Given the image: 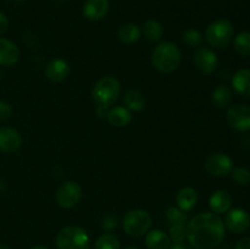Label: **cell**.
Returning <instances> with one entry per match:
<instances>
[{"mask_svg":"<svg viewBox=\"0 0 250 249\" xmlns=\"http://www.w3.org/2000/svg\"><path fill=\"white\" fill-rule=\"evenodd\" d=\"M58 1H60V2H63V1H66V0H58Z\"/></svg>","mask_w":250,"mask_h":249,"instance_id":"b9f144b4","label":"cell"},{"mask_svg":"<svg viewBox=\"0 0 250 249\" xmlns=\"http://www.w3.org/2000/svg\"><path fill=\"white\" fill-rule=\"evenodd\" d=\"M193 62L200 73L211 75L217 68L219 59H217L216 53L212 49L207 48V46H200L195 50L194 56H193Z\"/></svg>","mask_w":250,"mask_h":249,"instance_id":"30bf717a","label":"cell"},{"mask_svg":"<svg viewBox=\"0 0 250 249\" xmlns=\"http://www.w3.org/2000/svg\"><path fill=\"white\" fill-rule=\"evenodd\" d=\"M226 120L236 131H250V106L246 104L232 105L227 110Z\"/></svg>","mask_w":250,"mask_h":249,"instance_id":"9c48e42d","label":"cell"},{"mask_svg":"<svg viewBox=\"0 0 250 249\" xmlns=\"http://www.w3.org/2000/svg\"><path fill=\"white\" fill-rule=\"evenodd\" d=\"M168 249H192L190 247H188L187 244H185L183 242H181V243H173L171 244L170 248Z\"/></svg>","mask_w":250,"mask_h":249,"instance_id":"e575fe53","label":"cell"},{"mask_svg":"<svg viewBox=\"0 0 250 249\" xmlns=\"http://www.w3.org/2000/svg\"><path fill=\"white\" fill-rule=\"evenodd\" d=\"M9 28V19L5 14L0 12V37L5 33Z\"/></svg>","mask_w":250,"mask_h":249,"instance_id":"d6a6232c","label":"cell"},{"mask_svg":"<svg viewBox=\"0 0 250 249\" xmlns=\"http://www.w3.org/2000/svg\"><path fill=\"white\" fill-rule=\"evenodd\" d=\"M232 195L227 190L219 189L210 195L209 207L214 214H226L232 208Z\"/></svg>","mask_w":250,"mask_h":249,"instance_id":"2e32d148","label":"cell"},{"mask_svg":"<svg viewBox=\"0 0 250 249\" xmlns=\"http://www.w3.org/2000/svg\"><path fill=\"white\" fill-rule=\"evenodd\" d=\"M82 197V188L76 181H65L59 186L55 199L62 209H72L80 203Z\"/></svg>","mask_w":250,"mask_h":249,"instance_id":"52a82bcc","label":"cell"},{"mask_svg":"<svg viewBox=\"0 0 250 249\" xmlns=\"http://www.w3.org/2000/svg\"><path fill=\"white\" fill-rule=\"evenodd\" d=\"M125 249H139V248H137V247H126Z\"/></svg>","mask_w":250,"mask_h":249,"instance_id":"f35d334b","label":"cell"},{"mask_svg":"<svg viewBox=\"0 0 250 249\" xmlns=\"http://www.w3.org/2000/svg\"><path fill=\"white\" fill-rule=\"evenodd\" d=\"M182 61L180 48L171 42H161L151 53V63L161 73H171L177 70Z\"/></svg>","mask_w":250,"mask_h":249,"instance_id":"7a4b0ae2","label":"cell"},{"mask_svg":"<svg viewBox=\"0 0 250 249\" xmlns=\"http://www.w3.org/2000/svg\"><path fill=\"white\" fill-rule=\"evenodd\" d=\"M182 42L189 48H198L203 43V34L198 29L190 28L183 33Z\"/></svg>","mask_w":250,"mask_h":249,"instance_id":"83f0119b","label":"cell"},{"mask_svg":"<svg viewBox=\"0 0 250 249\" xmlns=\"http://www.w3.org/2000/svg\"><path fill=\"white\" fill-rule=\"evenodd\" d=\"M234 49L243 56H250V32H241L234 37Z\"/></svg>","mask_w":250,"mask_h":249,"instance_id":"d4e9b609","label":"cell"},{"mask_svg":"<svg viewBox=\"0 0 250 249\" xmlns=\"http://www.w3.org/2000/svg\"><path fill=\"white\" fill-rule=\"evenodd\" d=\"M232 173V180L236 182L238 186H248L250 183V171L247 167H233L231 171Z\"/></svg>","mask_w":250,"mask_h":249,"instance_id":"f1b7e54d","label":"cell"},{"mask_svg":"<svg viewBox=\"0 0 250 249\" xmlns=\"http://www.w3.org/2000/svg\"><path fill=\"white\" fill-rule=\"evenodd\" d=\"M151 224H153V220H151L150 214L143 209L129 210L122 219V228L125 233L133 238L148 233L151 228Z\"/></svg>","mask_w":250,"mask_h":249,"instance_id":"5b68a950","label":"cell"},{"mask_svg":"<svg viewBox=\"0 0 250 249\" xmlns=\"http://www.w3.org/2000/svg\"><path fill=\"white\" fill-rule=\"evenodd\" d=\"M225 249H229V248H225Z\"/></svg>","mask_w":250,"mask_h":249,"instance_id":"7bdbcfd3","label":"cell"},{"mask_svg":"<svg viewBox=\"0 0 250 249\" xmlns=\"http://www.w3.org/2000/svg\"><path fill=\"white\" fill-rule=\"evenodd\" d=\"M234 34V27L231 21L225 19L216 20L208 26L205 39L212 48L224 49L231 43Z\"/></svg>","mask_w":250,"mask_h":249,"instance_id":"8992f818","label":"cell"},{"mask_svg":"<svg viewBox=\"0 0 250 249\" xmlns=\"http://www.w3.org/2000/svg\"><path fill=\"white\" fill-rule=\"evenodd\" d=\"M31 249H48V248H46V247H44V246H39V244H38V246H33Z\"/></svg>","mask_w":250,"mask_h":249,"instance_id":"8d00e7d4","label":"cell"},{"mask_svg":"<svg viewBox=\"0 0 250 249\" xmlns=\"http://www.w3.org/2000/svg\"><path fill=\"white\" fill-rule=\"evenodd\" d=\"M142 36V29L134 23L122 24L117 31V37L125 44H133L139 41Z\"/></svg>","mask_w":250,"mask_h":249,"instance_id":"603a6c76","label":"cell"},{"mask_svg":"<svg viewBox=\"0 0 250 249\" xmlns=\"http://www.w3.org/2000/svg\"><path fill=\"white\" fill-rule=\"evenodd\" d=\"M20 59V50L10 39L0 37V66H14Z\"/></svg>","mask_w":250,"mask_h":249,"instance_id":"9a60e30c","label":"cell"},{"mask_svg":"<svg viewBox=\"0 0 250 249\" xmlns=\"http://www.w3.org/2000/svg\"><path fill=\"white\" fill-rule=\"evenodd\" d=\"M119 225V217L115 214H106L103 216L102 220V228L106 232L114 231Z\"/></svg>","mask_w":250,"mask_h":249,"instance_id":"4dcf8cb0","label":"cell"},{"mask_svg":"<svg viewBox=\"0 0 250 249\" xmlns=\"http://www.w3.org/2000/svg\"><path fill=\"white\" fill-rule=\"evenodd\" d=\"M168 237L173 243H181L186 238V226L185 225H171L168 229Z\"/></svg>","mask_w":250,"mask_h":249,"instance_id":"f546056e","label":"cell"},{"mask_svg":"<svg viewBox=\"0 0 250 249\" xmlns=\"http://www.w3.org/2000/svg\"><path fill=\"white\" fill-rule=\"evenodd\" d=\"M5 189H6V182H5L2 178H0V194H1V193H4Z\"/></svg>","mask_w":250,"mask_h":249,"instance_id":"d590c367","label":"cell"},{"mask_svg":"<svg viewBox=\"0 0 250 249\" xmlns=\"http://www.w3.org/2000/svg\"><path fill=\"white\" fill-rule=\"evenodd\" d=\"M22 145V137L17 129L12 127H0V151L11 154L19 150Z\"/></svg>","mask_w":250,"mask_h":249,"instance_id":"7c38bea8","label":"cell"},{"mask_svg":"<svg viewBox=\"0 0 250 249\" xmlns=\"http://www.w3.org/2000/svg\"><path fill=\"white\" fill-rule=\"evenodd\" d=\"M70 71V65L67 61L61 58H56L46 63L45 68H44V75L51 82L60 83L68 77Z\"/></svg>","mask_w":250,"mask_h":249,"instance_id":"4fadbf2b","label":"cell"},{"mask_svg":"<svg viewBox=\"0 0 250 249\" xmlns=\"http://www.w3.org/2000/svg\"><path fill=\"white\" fill-rule=\"evenodd\" d=\"M109 124L114 127H126L132 121V112L125 106H115L109 110L106 115Z\"/></svg>","mask_w":250,"mask_h":249,"instance_id":"ac0fdd59","label":"cell"},{"mask_svg":"<svg viewBox=\"0 0 250 249\" xmlns=\"http://www.w3.org/2000/svg\"><path fill=\"white\" fill-rule=\"evenodd\" d=\"M142 33L144 34V37H146L148 41L158 42L159 39L163 37L164 28L163 26H161L160 22H158L156 20H148V21L143 24Z\"/></svg>","mask_w":250,"mask_h":249,"instance_id":"cb8c5ba5","label":"cell"},{"mask_svg":"<svg viewBox=\"0 0 250 249\" xmlns=\"http://www.w3.org/2000/svg\"><path fill=\"white\" fill-rule=\"evenodd\" d=\"M233 99V93L231 88L225 84L217 85L211 94V102L217 109H226L231 105Z\"/></svg>","mask_w":250,"mask_h":249,"instance_id":"7402d4cb","label":"cell"},{"mask_svg":"<svg viewBox=\"0 0 250 249\" xmlns=\"http://www.w3.org/2000/svg\"><path fill=\"white\" fill-rule=\"evenodd\" d=\"M198 200H199V195L198 192L192 187H185L181 188L178 190L177 195H176V203L177 207L185 212H189L197 207Z\"/></svg>","mask_w":250,"mask_h":249,"instance_id":"e0dca14e","label":"cell"},{"mask_svg":"<svg viewBox=\"0 0 250 249\" xmlns=\"http://www.w3.org/2000/svg\"><path fill=\"white\" fill-rule=\"evenodd\" d=\"M0 249H11V248H10L9 246H6V244H2V243H0Z\"/></svg>","mask_w":250,"mask_h":249,"instance_id":"74e56055","label":"cell"},{"mask_svg":"<svg viewBox=\"0 0 250 249\" xmlns=\"http://www.w3.org/2000/svg\"><path fill=\"white\" fill-rule=\"evenodd\" d=\"M120 239L112 233H104L97 238L94 249H120Z\"/></svg>","mask_w":250,"mask_h":249,"instance_id":"484cf974","label":"cell"},{"mask_svg":"<svg viewBox=\"0 0 250 249\" xmlns=\"http://www.w3.org/2000/svg\"><path fill=\"white\" fill-rule=\"evenodd\" d=\"M224 220L214 212H202L189 220L186 238L194 249H215L225 237Z\"/></svg>","mask_w":250,"mask_h":249,"instance_id":"6da1fadb","label":"cell"},{"mask_svg":"<svg viewBox=\"0 0 250 249\" xmlns=\"http://www.w3.org/2000/svg\"><path fill=\"white\" fill-rule=\"evenodd\" d=\"M12 115V107L5 100L0 99V122L7 121Z\"/></svg>","mask_w":250,"mask_h":249,"instance_id":"1f68e13d","label":"cell"},{"mask_svg":"<svg viewBox=\"0 0 250 249\" xmlns=\"http://www.w3.org/2000/svg\"><path fill=\"white\" fill-rule=\"evenodd\" d=\"M121 93V84L114 76H105L100 78L92 89V99L99 107L109 109L116 103Z\"/></svg>","mask_w":250,"mask_h":249,"instance_id":"3957f363","label":"cell"},{"mask_svg":"<svg viewBox=\"0 0 250 249\" xmlns=\"http://www.w3.org/2000/svg\"><path fill=\"white\" fill-rule=\"evenodd\" d=\"M146 244L149 249H168L171 239L168 234L161 229H151L146 233Z\"/></svg>","mask_w":250,"mask_h":249,"instance_id":"ffe728a7","label":"cell"},{"mask_svg":"<svg viewBox=\"0 0 250 249\" xmlns=\"http://www.w3.org/2000/svg\"><path fill=\"white\" fill-rule=\"evenodd\" d=\"M109 10V0H87L83 5V15L90 21H99L104 19Z\"/></svg>","mask_w":250,"mask_h":249,"instance_id":"5bb4252c","label":"cell"},{"mask_svg":"<svg viewBox=\"0 0 250 249\" xmlns=\"http://www.w3.org/2000/svg\"><path fill=\"white\" fill-rule=\"evenodd\" d=\"M233 89L244 98H250V68H242L232 78Z\"/></svg>","mask_w":250,"mask_h":249,"instance_id":"d6986e66","label":"cell"},{"mask_svg":"<svg viewBox=\"0 0 250 249\" xmlns=\"http://www.w3.org/2000/svg\"><path fill=\"white\" fill-rule=\"evenodd\" d=\"M166 219L168 220L171 225H187L188 224V217L187 212L181 210L180 208L170 207L166 210Z\"/></svg>","mask_w":250,"mask_h":249,"instance_id":"4316f807","label":"cell"},{"mask_svg":"<svg viewBox=\"0 0 250 249\" xmlns=\"http://www.w3.org/2000/svg\"><path fill=\"white\" fill-rule=\"evenodd\" d=\"M124 105L129 111L139 112L146 107V100L138 89H128L124 95Z\"/></svg>","mask_w":250,"mask_h":249,"instance_id":"44dd1931","label":"cell"},{"mask_svg":"<svg viewBox=\"0 0 250 249\" xmlns=\"http://www.w3.org/2000/svg\"><path fill=\"white\" fill-rule=\"evenodd\" d=\"M234 249H250V237H243L234 246Z\"/></svg>","mask_w":250,"mask_h":249,"instance_id":"836d02e7","label":"cell"},{"mask_svg":"<svg viewBox=\"0 0 250 249\" xmlns=\"http://www.w3.org/2000/svg\"><path fill=\"white\" fill-rule=\"evenodd\" d=\"M89 236L83 227L71 225L61 228L55 238L58 249H88Z\"/></svg>","mask_w":250,"mask_h":249,"instance_id":"277c9868","label":"cell"},{"mask_svg":"<svg viewBox=\"0 0 250 249\" xmlns=\"http://www.w3.org/2000/svg\"><path fill=\"white\" fill-rule=\"evenodd\" d=\"M14 1H26V0H14Z\"/></svg>","mask_w":250,"mask_h":249,"instance_id":"60d3db41","label":"cell"},{"mask_svg":"<svg viewBox=\"0 0 250 249\" xmlns=\"http://www.w3.org/2000/svg\"><path fill=\"white\" fill-rule=\"evenodd\" d=\"M204 168L210 176L224 177L233 170V160L227 154L212 153L205 160Z\"/></svg>","mask_w":250,"mask_h":249,"instance_id":"ba28073f","label":"cell"},{"mask_svg":"<svg viewBox=\"0 0 250 249\" xmlns=\"http://www.w3.org/2000/svg\"><path fill=\"white\" fill-rule=\"evenodd\" d=\"M225 227L233 233H243L250 227V215L244 209H229L224 220Z\"/></svg>","mask_w":250,"mask_h":249,"instance_id":"8fae6325","label":"cell"},{"mask_svg":"<svg viewBox=\"0 0 250 249\" xmlns=\"http://www.w3.org/2000/svg\"><path fill=\"white\" fill-rule=\"evenodd\" d=\"M1 77H2V71L1 68H0V80H1Z\"/></svg>","mask_w":250,"mask_h":249,"instance_id":"ab89813d","label":"cell"}]
</instances>
